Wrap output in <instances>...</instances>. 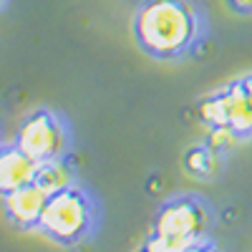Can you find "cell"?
I'll return each mask as SVG.
<instances>
[{"label":"cell","instance_id":"ba28073f","mask_svg":"<svg viewBox=\"0 0 252 252\" xmlns=\"http://www.w3.org/2000/svg\"><path fill=\"white\" fill-rule=\"evenodd\" d=\"M222 159H224V152H220L212 141H202V144H194L189 146L182 157V169L187 177L192 179H212L220 166H222Z\"/></svg>","mask_w":252,"mask_h":252},{"label":"cell","instance_id":"7c38bea8","mask_svg":"<svg viewBox=\"0 0 252 252\" xmlns=\"http://www.w3.org/2000/svg\"><path fill=\"white\" fill-rule=\"evenodd\" d=\"M136 252H154V250H152V247H146V245H141V247H139Z\"/></svg>","mask_w":252,"mask_h":252},{"label":"cell","instance_id":"5b68a950","mask_svg":"<svg viewBox=\"0 0 252 252\" xmlns=\"http://www.w3.org/2000/svg\"><path fill=\"white\" fill-rule=\"evenodd\" d=\"M10 141L20 152H26L33 161L46 164L66 159L73 152V129L68 119L51 106L31 109L18 121Z\"/></svg>","mask_w":252,"mask_h":252},{"label":"cell","instance_id":"30bf717a","mask_svg":"<svg viewBox=\"0 0 252 252\" xmlns=\"http://www.w3.org/2000/svg\"><path fill=\"white\" fill-rule=\"evenodd\" d=\"M227 3V8L232 10V13H237V15H252V0H224Z\"/></svg>","mask_w":252,"mask_h":252},{"label":"cell","instance_id":"3957f363","mask_svg":"<svg viewBox=\"0 0 252 252\" xmlns=\"http://www.w3.org/2000/svg\"><path fill=\"white\" fill-rule=\"evenodd\" d=\"M101 227V204L96 194L81 182L51 194L40 217L38 235L58 247H81L96 237Z\"/></svg>","mask_w":252,"mask_h":252},{"label":"cell","instance_id":"4fadbf2b","mask_svg":"<svg viewBox=\"0 0 252 252\" xmlns=\"http://www.w3.org/2000/svg\"><path fill=\"white\" fill-rule=\"evenodd\" d=\"M5 5H8V0H0V13L5 10Z\"/></svg>","mask_w":252,"mask_h":252},{"label":"cell","instance_id":"5bb4252c","mask_svg":"<svg viewBox=\"0 0 252 252\" xmlns=\"http://www.w3.org/2000/svg\"><path fill=\"white\" fill-rule=\"evenodd\" d=\"M3 146H5V136H3V134H0V149H3Z\"/></svg>","mask_w":252,"mask_h":252},{"label":"cell","instance_id":"6da1fadb","mask_svg":"<svg viewBox=\"0 0 252 252\" xmlns=\"http://www.w3.org/2000/svg\"><path fill=\"white\" fill-rule=\"evenodd\" d=\"M207 13L197 0H141L131 18L136 48L152 61L177 63L207 38Z\"/></svg>","mask_w":252,"mask_h":252},{"label":"cell","instance_id":"52a82bcc","mask_svg":"<svg viewBox=\"0 0 252 252\" xmlns=\"http://www.w3.org/2000/svg\"><path fill=\"white\" fill-rule=\"evenodd\" d=\"M35 172L38 161H33L26 152H20L13 141H5V146L0 149V197L35 182Z\"/></svg>","mask_w":252,"mask_h":252},{"label":"cell","instance_id":"9c48e42d","mask_svg":"<svg viewBox=\"0 0 252 252\" xmlns=\"http://www.w3.org/2000/svg\"><path fill=\"white\" fill-rule=\"evenodd\" d=\"M35 184L43 187L48 194H56V192H61V189H68V187L78 184V174H76V166L71 164V157L38 164Z\"/></svg>","mask_w":252,"mask_h":252},{"label":"cell","instance_id":"277c9868","mask_svg":"<svg viewBox=\"0 0 252 252\" xmlns=\"http://www.w3.org/2000/svg\"><path fill=\"white\" fill-rule=\"evenodd\" d=\"M197 116L209 131L229 136L235 144L252 139V71L227 81L197 103Z\"/></svg>","mask_w":252,"mask_h":252},{"label":"cell","instance_id":"8992f818","mask_svg":"<svg viewBox=\"0 0 252 252\" xmlns=\"http://www.w3.org/2000/svg\"><path fill=\"white\" fill-rule=\"evenodd\" d=\"M48 197L51 194L43 187L31 182L15 189V192L0 197V209H3V217L13 229H18V232H38Z\"/></svg>","mask_w":252,"mask_h":252},{"label":"cell","instance_id":"8fae6325","mask_svg":"<svg viewBox=\"0 0 252 252\" xmlns=\"http://www.w3.org/2000/svg\"><path fill=\"white\" fill-rule=\"evenodd\" d=\"M189 252H222V250L217 247V242H212V240H209V242H202V245H197L194 250H189Z\"/></svg>","mask_w":252,"mask_h":252},{"label":"cell","instance_id":"7a4b0ae2","mask_svg":"<svg viewBox=\"0 0 252 252\" xmlns=\"http://www.w3.org/2000/svg\"><path fill=\"white\" fill-rule=\"evenodd\" d=\"M215 209L197 192H179L164 199L149 227L146 247L154 252H189L212 240Z\"/></svg>","mask_w":252,"mask_h":252}]
</instances>
